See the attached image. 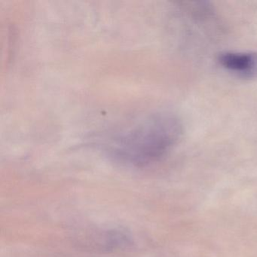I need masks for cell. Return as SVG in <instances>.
<instances>
[{
  "instance_id": "1",
  "label": "cell",
  "mask_w": 257,
  "mask_h": 257,
  "mask_svg": "<svg viewBox=\"0 0 257 257\" xmlns=\"http://www.w3.org/2000/svg\"><path fill=\"white\" fill-rule=\"evenodd\" d=\"M183 135L180 121L171 115H152L112 137L118 153L142 158L162 156L175 145Z\"/></svg>"
},
{
  "instance_id": "2",
  "label": "cell",
  "mask_w": 257,
  "mask_h": 257,
  "mask_svg": "<svg viewBox=\"0 0 257 257\" xmlns=\"http://www.w3.org/2000/svg\"><path fill=\"white\" fill-rule=\"evenodd\" d=\"M219 64L228 71L243 77L257 74V54L251 52H225L218 58Z\"/></svg>"
}]
</instances>
